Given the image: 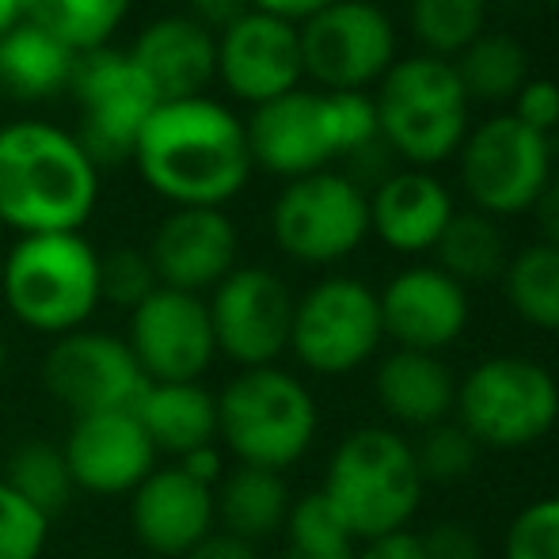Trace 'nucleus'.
Listing matches in <instances>:
<instances>
[{"instance_id": "obj_1", "label": "nucleus", "mask_w": 559, "mask_h": 559, "mask_svg": "<svg viewBox=\"0 0 559 559\" xmlns=\"http://www.w3.org/2000/svg\"><path fill=\"white\" fill-rule=\"evenodd\" d=\"M141 179L176 210H222L251 179L243 118L210 96L171 99L148 115L133 148Z\"/></svg>"}, {"instance_id": "obj_2", "label": "nucleus", "mask_w": 559, "mask_h": 559, "mask_svg": "<svg viewBox=\"0 0 559 559\" xmlns=\"http://www.w3.org/2000/svg\"><path fill=\"white\" fill-rule=\"evenodd\" d=\"M99 202V168L76 133L20 118L0 126V225L20 236L81 233Z\"/></svg>"}, {"instance_id": "obj_3", "label": "nucleus", "mask_w": 559, "mask_h": 559, "mask_svg": "<svg viewBox=\"0 0 559 559\" xmlns=\"http://www.w3.org/2000/svg\"><path fill=\"white\" fill-rule=\"evenodd\" d=\"M243 130L251 160L282 179L324 171L332 160H346L361 145L381 138L369 92L324 88H294L271 104H259Z\"/></svg>"}, {"instance_id": "obj_4", "label": "nucleus", "mask_w": 559, "mask_h": 559, "mask_svg": "<svg viewBox=\"0 0 559 559\" xmlns=\"http://www.w3.org/2000/svg\"><path fill=\"white\" fill-rule=\"evenodd\" d=\"M423 472L415 442L392 427H358L328 456L320 495L354 540L412 530L423 507Z\"/></svg>"}, {"instance_id": "obj_5", "label": "nucleus", "mask_w": 559, "mask_h": 559, "mask_svg": "<svg viewBox=\"0 0 559 559\" xmlns=\"http://www.w3.org/2000/svg\"><path fill=\"white\" fill-rule=\"evenodd\" d=\"M320 435L312 389L282 366L240 369L217 392V442L236 464L286 476Z\"/></svg>"}, {"instance_id": "obj_6", "label": "nucleus", "mask_w": 559, "mask_h": 559, "mask_svg": "<svg viewBox=\"0 0 559 559\" xmlns=\"http://www.w3.org/2000/svg\"><path fill=\"white\" fill-rule=\"evenodd\" d=\"M0 297L15 324L61 338L88 328L99 294V251L81 233L20 236L0 263Z\"/></svg>"}, {"instance_id": "obj_7", "label": "nucleus", "mask_w": 559, "mask_h": 559, "mask_svg": "<svg viewBox=\"0 0 559 559\" xmlns=\"http://www.w3.org/2000/svg\"><path fill=\"white\" fill-rule=\"evenodd\" d=\"M377 126L407 168H435L456 156L472 130V99L456 66L435 53L396 58L377 81Z\"/></svg>"}, {"instance_id": "obj_8", "label": "nucleus", "mask_w": 559, "mask_h": 559, "mask_svg": "<svg viewBox=\"0 0 559 559\" xmlns=\"http://www.w3.org/2000/svg\"><path fill=\"white\" fill-rule=\"evenodd\" d=\"M453 423L479 449H530L559 423V381L537 358L491 354L456 381Z\"/></svg>"}, {"instance_id": "obj_9", "label": "nucleus", "mask_w": 559, "mask_h": 559, "mask_svg": "<svg viewBox=\"0 0 559 559\" xmlns=\"http://www.w3.org/2000/svg\"><path fill=\"white\" fill-rule=\"evenodd\" d=\"M381 297L369 282L328 274L294 301L289 350L317 377H346L381 354Z\"/></svg>"}, {"instance_id": "obj_10", "label": "nucleus", "mask_w": 559, "mask_h": 559, "mask_svg": "<svg viewBox=\"0 0 559 559\" xmlns=\"http://www.w3.org/2000/svg\"><path fill=\"white\" fill-rule=\"evenodd\" d=\"M456 168L472 210L495 222L530 214L552 179V138L530 130L514 115H491L461 141Z\"/></svg>"}, {"instance_id": "obj_11", "label": "nucleus", "mask_w": 559, "mask_h": 559, "mask_svg": "<svg viewBox=\"0 0 559 559\" xmlns=\"http://www.w3.org/2000/svg\"><path fill=\"white\" fill-rule=\"evenodd\" d=\"M271 236L294 263L332 266L366 243L369 194L332 168L286 179L271 206Z\"/></svg>"}, {"instance_id": "obj_12", "label": "nucleus", "mask_w": 559, "mask_h": 559, "mask_svg": "<svg viewBox=\"0 0 559 559\" xmlns=\"http://www.w3.org/2000/svg\"><path fill=\"white\" fill-rule=\"evenodd\" d=\"M297 35L305 76L324 92H366L396 61V27L377 0H332Z\"/></svg>"}, {"instance_id": "obj_13", "label": "nucleus", "mask_w": 559, "mask_h": 559, "mask_svg": "<svg viewBox=\"0 0 559 559\" xmlns=\"http://www.w3.org/2000/svg\"><path fill=\"white\" fill-rule=\"evenodd\" d=\"M69 92L81 107L76 141L96 160V168L133 160L141 130H145L148 115L160 107V99L145 84V76L133 69L130 53L115 50V46L81 53Z\"/></svg>"}, {"instance_id": "obj_14", "label": "nucleus", "mask_w": 559, "mask_h": 559, "mask_svg": "<svg viewBox=\"0 0 559 559\" xmlns=\"http://www.w3.org/2000/svg\"><path fill=\"white\" fill-rule=\"evenodd\" d=\"M294 301L297 297L274 271L236 266L210 289L206 301L217 354L240 369L278 366V358L289 350Z\"/></svg>"}, {"instance_id": "obj_15", "label": "nucleus", "mask_w": 559, "mask_h": 559, "mask_svg": "<svg viewBox=\"0 0 559 559\" xmlns=\"http://www.w3.org/2000/svg\"><path fill=\"white\" fill-rule=\"evenodd\" d=\"M145 373L122 335L81 328L53 338L43 358V389L53 404L81 415L130 412L145 392Z\"/></svg>"}, {"instance_id": "obj_16", "label": "nucleus", "mask_w": 559, "mask_h": 559, "mask_svg": "<svg viewBox=\"0 0 559 559\" xmlns=\"http://www.w3.org/2000/svg\"><path fill=\"white\" fill-rule=\"evenodd\" d=\"M126 346L145 381H202L217 361L206 297L156 286L130 312Z\"/></svg>"}, {"instance_id": "obj_17", "label": "nucleus", "mask_w": 559, "mask_h": 559, "mask_svg": "<svg viewBox=\"0 0 559 559\" xmlns=\"http://www.w3.org/2000/svg\"><path fill=\"white\" fill-rule=\"evenodd\" d=\"M217 81L251 107L301 88L305 66L297 23L255 8L225 23L217 31Z\"/></svg>"}, {"instance_id": "obj_18", "label": "nucleus", "mask_w": 559, "mask_h": 559, "mask_svg": "<svg viewBox=\"0 0 559 559\" xmlns=\"http://www.w3.org/2000/svg\"><path fill=\"white\" fill-rule=\"evenodd\" d=\"M377 297H381L384 338H392L400 350L442 354L468 332V289L435 263L396 271L384 289H377Z\"/></svg>"}, {"instance_id": "obj_19", "label": "nucleus", "mask_w": 559, "mask_h": 559, "mask_svg": "<svg viewBox=\"0 0 559 559\" xmlns=\"http://www.w3.org/2000/svg\"><path fill=\"white\" fill-rule=\"evenodd\" d=\"M145 255L164 289L202 297L236 271L240 233L225 210L183 206L153 228Z\"/></svg>"}, {"instance_id": "obj_20", "label": "nucleus", "mask_w": 559, "mask_h": 559, "mask_svg": "<svg viewBox=\"0 0 559 559\" xmlns=\"http://www.w3.org/2000/svg\"><path fill=\"white\" fill-rule=\"evenodd\" d=\"M130 530L153 559H183L217 530L214 487L179 464H156L130 491Z\"/></svg>"}, {"instance_id": "obj_21", "label": "nucleus", "mask_w": 559, "mask_h": 559, "mask_svg": "<svg viewBox=\"0 0 559 559\" xmlns=\"http://www.w3.org/2000/svg\"><path fill=\"white\" fill-rule=\"evenodd\" d=\"M61 456H66L76 491L96 495V499H122L156 468L160 453L130 407V412H99L73 419L61 442Z\"/></svg>"}, {"instance_id": "obj_22", "label": "nucleus", "mask_w": 559, "mask_h": 559, "mask_svg": "<svg viewBox=\"0 0 559 559\" xmlns=\"http://www.w3.org/2000/svg\"><path fill=\"white\" fill-rule=\"evenodd\" d=\"M126 53L160 104L206 96L217 81V35L187 12L145 23Z\"/></svg>"}, {"instance_id": "obj_23", "label": "nucleus", "mask_w": 559, "mask_h": 559, "mask_svg": "<svg viewBox=\"0 0 559 559\" xmlns=\"http://www.w3.org/2000/svg\"><path fill=\"white\" fill-rule=\"evenodd\" d=\"M453 214V194L430 168H396L369 191V233L396 255L435 251Z\"/></svg>"}, {"instance_id": "obj_24", "label": "nucleus", "mask_w": 559, "mask_h": 559, "mask_svg": "<svg viewBox=\"0 0 559 559\" xmlns=\"http://www.w3.org/2000/svg\"><path fill=\"white\" fill-rule=\"evenodd\" d=\"M373 396L396 427L430 430L453 419L456 377L442 354H419L392 346L373 369Z\"/></svg>"}, {"instance_id": "obj_25", "label": "nucleus", "mask_w": 559, "mask_h": 559, "mask_svg": "<svg viewBox=\"0 0 559 559\" xmlns=\"http://www.w3.org/2000/svg\"><path fill=\"white\" fill-rule=\"evenodd\" d=\"M133 415L156 453L176 461L217 445V396L202 381H148Z\"/></svg>"}, {"instance_id": "obj_26", "label": "nucleus", "mask_w": 559, "mask_h": 559, "mask_svg": "<svg viewBox=\"0 0 559 559\" xmlns=\"http://www.w3.org/2000/svg\"><path fill=\"white\" fill-rule=\"evenodd\" d=\"M217 530L228 537H240L248 545H259L266 537H278L286 530V518L294 510V495L282 472L248 468L236 464L225 468V476L214 487Z\"/></svg>"}, {"instance_id": "obj_27", "label": "nucleus", "mask_w": 559, "mask_h": 559, "mask_svg": "<svg viewBox=\"0 0 559 559\" xmlns=\"http://www.w3.org/2000/svg\"><path fill=\"white\" fill-rule=\"evenodd\" d=\"M76 58L66 43L50 35V31L35 27L31 20L15 23L4 38H0V92L12 99H50L69 88L73 81Z\"/></svg>"}, {"instance_id": "obj_28", "label": "nucleus", "mask_w": 559, "mask_h": 559, "mask_svg": "<svg viewBox=\"0 0 559 559\" xmlns=\"http://www.w3.org/2000/svg\"><path fill=\"white\" fill-rule=\"evenodd\" d=\"M510 263L507 233L495 217L479 210H456L445 225L442 240L435 243V266H442L449 278H456L464 289L499 282Z\"/></svg>"}, {"instance_id": "obj_29", "label": "nucleus", "mask_w": 559, "mask_h": 559, "mask_svg": "<svg viewBox=\"0 0 559 559\" xmlns=\"http://www.w3.org/2000/svg\"><path fill=\"white\" fill-rule=\"evenodd\" d=\"M456 76H461L468 99H484V104H502L522 92V84L533 76L530 50L522 38L507 35V31H484L472 46H464L453 58Z\"/></svg>"}, {"instance_id": "obj_30", "label": "nucleus", "mask_w": 559, "mask_h": 559, "mask_svg": "<svg viewBox=\"0 0 559 559\" xmlns=\"http://www.w3.org/2000/svg\"><path fill=\"white\" fill-rule=\"evenodd\" d=\"M502 294L518 320L548 335H559V248L537 240L514 251L502 271Z\"/></svg>"}, {"instance_id": "obj_31", "label": "nucleus", "mask_w": 559, "mask_h": 559, "mask_svg": "<svg viewBox=\"0 0 559 559\" xmlns=\"http://www.w3.org/2000/svg\"><path fill=\"white\" fill-rule=\"evenodd\" d=\"M133 0H23V15L35 27L50 31L73 53H92L111 46L115 31L126 23Z\"/></svg>"}, {"instance_id": "obj_32", "label": "nucleus", "mask_w": 559, "mask_h": 559, "mask_svg": "<svg viewBox=\"0 0 559 559\" xmlns=\"http://www.w3.org/2000/svg\"><path fill=\"white\" fill-rule=\"evenodd\" d=\"M12 491H20L31 507H38L46 518L61 514V510L73 502L76 487L73 476L66 468V456H61V445L43 442V438H27L8 453L4 472H0Z\"/></svg>"}, {"instance_id": "obj_33", "label": "nucleus", "mask_w": 559, "mask_h": 559, "mask_svg": "<svg viewBox=\"0 0 559 559\" xmlns=\"http://www.w3.org/2000/svg\"><path fill=\"white\" fill-rule=\"evenodd\" d=\"M407 20L423 50L453 61L487 31V0H412Z\"/></svg>"}, {"instance_id": "obj_34", "label": "nucleus", "mask_w": 559, "mask_h": 559, "mask_svg": "<svg viewBox=\"0 0 559 559\" xmlns=\"http://www.w3.org/2000/svg\"><path fill=\"white\" fill-rule=\"evenodd\" d=\"M358 540L346 533L324 495L312 491L294 499V510L282 530V556L278 559H354Z\"/></svg>"}, {"instance_id": "obj_35", "label": "nucleus", "mask_w": 559, "mask_h": 559, "mask_svg": "<svg viewBox=\"0 0 559 559\" xmlns=\"http://www.w3.org/2000/svg\"><path fill=\"white\" fill-rule=\"evenodd\" d=\"M476 461L479 445L453 419L423 430L419 445H415V464L423 472V484H456V479L472 476Z\"/></svg>"}, {"instance_id": "obj_36", "label": "nucleus", "mask_w": 559, "mask_h": 559, "mask_svg": "<svg viewBox=\"0 0 559 559\" xmlns=\"http://www.w3.org/2000/svg\"><path fill=\"white\" fill-rule=\"evenodd\" d=\"M502 559H559V495L525 502L510 518Z\"/></svg>"}, {"instance_id": "obj_37", "label": "nucleus", "mask_w": 559, "mask_h": 559, "mask_svg": "<svg viewBox=\"0 0 559 559\" xmlns=\"http://www.w3.org/2000/svg\"><path fill=\"white\" fill-rule=\"evenodd\" d=\"M50 522L53 518L0 479V559H43L50 545Z\"/></svg>"}, {"instance_id": "obj_38", "label": "nucleus", "mask_w": 559, "mask_h": 559, "mask_svg": "<svg viewBox=\"0 0 559 559\" xmlns=\"http://www.w3.org/2000/svg\"><path fill=\"white\" fill-rule=\"evenodd\" d=\"M156 286L160 282H156L153 263L141 248H115L99 255V294L107 305L133 312Z\"/></svg>"}, {"instance_id": "obj_39", "label": "nucleus", "mask_w": 559, "mask_h": 559, "mask_svg": "<svg viewBox=\"0 0 559 559\" xmlns=\"http://www.w3.org/2000/svg\"><path fill=\"white\" fill-rule=\"evenodd\" d=\"M510 104H514V118L530 130L548 133V138L559 130V81L552 76H530Z\"/></svg>"}, {"instance_id": "obj_40", "label": "nucleus", "mask_w": 559, "mask_h": 559, "mask_svg": "<svg viewBox=\"0 0 559 559\" xmlns=\"http://www.w3.org/2000/svg\"><path fill=\"white\" fill-rule=\"evenodd\" d=\"M427 559H484V545L464 522H438L430 533H419Z\"/></svg>"}, {"instance_id": "obj_41", "label": "nucleus", "mask_w": 559, "mask_h": 559, "mask_svg": "<svg viewBox=\"0 0 559 559\" xmlns=\"http://www.w3.org/2000/svg\"><path fill=\"white\" fill-rule=\"evenodd\" d=\"M354 559H427V548H423V537L412 530L400 533H384V537L361 540Z\"/></svg>"}, {"instance_id": "obj_42", "label": "nucleus", "mask_w": 559, "mask_h": 559, "mask_svg": "<svg viewBox=\"0 0 559 559\" xmlns=\"http://www.w3.org/2000/svg\"><path fill=\"white\" fill-rule=\"evenodd\" d=\"M183 559H259V556H255V545H248V540L228 537V533L214 530L206 540H199V545H194Z\"/></svg>"}, {"instance_id": "obj_43", "label": "nucleus", "mask_w": 559, "mask_h": 559, "mask_svg": "<svg viewBox=\"0 0 559 559\" xmlns=\"http://www.w3.org/2000/svg\"><path fill=\"white\" fill-rule=\"evenodd\" d=\"M191 4V12L187 15H194L199 23H206L210 31H222L225 23H233L240 12H248V0H187Z\"/></svg>"}, {"instance_id": "obj_44", "label": "nucleus", "mask_w": 559, "mask_h": 559, "mask_svg": "<svg viewBox=\"0 0 559 559\" xmlns=\"http://www.w3.org/2000/svg\"><path fill=\"white\" fill-rule=\"evenodd\" d=\"M533 214H537V225H540V240L559 248V171H552V179H548V187L540 191Z\"/></svg>"}, {"instance_id": "obj_45", "label": "nucleus", "mask_w": 559, "mask_h": 559, "mask_svg": "<svg viewBox=\"0 0 559 559\" xmlns=\"http://www.w3.org/2000/svg\"><path fill=\"white\" fill-rule=\"evenodd\" d=\"M332 0H248V8L255 12H266V15H278V20H289V23H305L309 15H317L320 8H328Z\"/></svg>"}, {"instance_id": "obj_46", "label": "nucleus", "mask_w": 559, "mask_h": 559, "mask_svg": "<svg viewBox=\"0 0 559 559\" xmlns=\"http://www.w3.org/2000/svg\"><path fill=\"white\" fill-rule=\"evenodd\" d=\"M179 468H187L194 479H202V484H210V487H217V479L225 476V453L217 445H206V449H199V453H191V456H183V461H176Z\"/></svg>"}, {"instance_id": "obj_47", "label": "nucleus", "mask_w": 559, "mask_h": 559, "mask_svg": "<svg viewBox=\"0 0 559 559\" xmlns=\"http://www.w3.org/2000/svg\"><path fill=\"white\" fill-rule=\"evenodd\" d=\"M23 20H27V15H23V0H0V38Z\"/></svg>"}, {"instance_id": "obj_48", "label": "nucleus", "mask_w": 559, "mask_h": 559, "mask_svg": "<svg viewBox=\"0 0 559 559\" xmlns=\"http://www.w3.org/2000/svg\"><path fill=\"white\" fill-rule=\"evenodd\" d=\"M4 369H8V343H4V335H0V377H4Z\"/></svg>"}, {"instance_id": "obj_49", "label": "nucleus", "mask_w": 559, "mask_h": 559, "mask_svg": "<svg viewBox=\"0 0 559 559\" xmlns=\"http://www.w3.org/2000/svg\"><path fill=\"white\" fill-rule=\"evenodd\" d=\"M545 4H556L559 8V0H545Z\"/></svg>"}, {"instance_id": "obj_50", "label": "nucleus", "mask_w": 559, "mask_h": 559, "mask_svg": "<svg viewBox=\"0 0 559 559\" xmlns=\"http://www.w3.org/2000/svg\"><path fill=\"white\" fill-rule=\"evenodd\" d=\"M556 133H559V130H556Z\"/></svg>"}]
</instances>
